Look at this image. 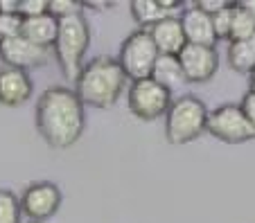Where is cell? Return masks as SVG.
Masks as SVG:
<instances>
[{
  "label": "cell",
  "instance_id": "obj_4",
  "mask_svg": "<svg viewBox=\"0 0 255 223\" xmlns=\"http://www.w3.org/2000/svg\"><path fill=\"white\" fill-rule=\"evenodd\" d=\"M208 108L194 95H183L172 102L165 113V138L169 145H188L208 129Z\"/></svg>",
  "mask_w": 255,
  "mask_h": 223
},
{
  "label": "cell",
  "instance_id": "obj_17",
  "mask_svg": "<svg viewBox=\"0 0 255 223\" xmlns=\"http://www.w3.org/2000/svg\"><path fill=\"white\" fill-rule=\"evenodd\" d=\"M228 63L235 73L251 74L255 70V34L228 45Z\"/></svg>",
  "mask_w": 255,
  "mask_h": 223
},
{
  "label": "cell",
  "instance_id": "obj_22",
  "mask_svg": "<svg viewBox=\"0 0 255 223\" xmlns=\"http://www.w3.org/2000/svg\"><path fill=\"white\" fill-rule=\"evenodd\" d=\"M84 2H77V0H50L48 11L54 16V18H66V16L72 14H82Z\"/></svg>",
  "mask_w": 255,
  "mask_h": 223
},
{
  "label": "cell",
  "instance_id": "obj_20",
  "mask_svg": "<svg viewBox=\"0 0 255 223\" xmlns=\"http://www.w3.org/2000/svg\"><path fill=\"white\" fill-rule=\"evenodd\" d=\"M23 27V16L20 14H9V11H0V43L9 41L20 34Z\"/></svg>",
  "mask_w": 255,
  "mask_h": 223
},
{
  "label": "cell",
  "instance_id": "obj_11",
  "mask_svg": "<svg viewBox=\"0 0 255 223\" xmlns=\"http://www.w3.org/2000/svg\"><path fill=\"white\" fill-rule=\"evenodd\" d=\"M181 25H183L185 41H188L190 45L215 48L217 34H215V25H212V16L206 14L197 2L188 5V9L181 14Z\"/></svg>",
  "mask_w": 255,
  "mask_h": 223
},
{
  "label": "cell",
  "instance_id": "obj_27",
  "mask_svg": "<svg viewBox=\"0 0 255 223\" xmlns=\"http://www.w3.org/2000/svg\"><path fill=\"white\" fill-rule=\"evenodd\" d=\"M249 86H251L249 90H251V92H255V70L249 74Z\"/></svg>",
  "mask_w": 255,
  "mask_h": 223
},
{
  "label": "cell",
  "instance_id": "obj_3",
  "mask_svg": "<svg viewBox=\"0 0 255 223\" xmlns=\"http://www.w3.org/2000/svg\"><path fill=\"white\" fill-rule=\"evenodd\" d=\"M88 45H91V25H88L84 11L59 18V32L52 50L66 81H77L84 68V57H86Z\"/></svg>",
  "mask_w": 255,
  "mask_h": 223
},
{
  "label": "cell",
  "instance_id": "obj_18",
  "mask_svg": "<svg viewBox=\"0 0 255 223\" xmlns=\"http://www.w3.org/2000/svg\"><path fill=\"white\" fill-rule=\"evenodd\" d=\"M253 34H255V18L240 5V2H235V5H233L231 36H228V41H231V43H235V41L251 39Z\"/></svg>",
  "mask_w": 255,
  "mask_h": 223
},
{
  "label": "cell",
  "instance_id": "obj_28",
  "mask_svg": "<svg viewBox=\"0 0 255 223\" xmlns=\"http://www.w3.org/2000/svg\"><path fill=\"white\" fill-rule=\"evenodd\" d=\"M29 223H36V221H29Z\"/></svg>",
  "mask_w": 255,
  "mask_h": 223
},
{
  "label": "cell",
  "instance_id": "obj_6",
  "mask_svg": "<svg viewBox=\"0 0 255 223\" xmlns=\"http://www.w3.org/2000/svg\"><path fill=\"white\" fill-rule=\"evenodd\" d=\"M127 102H129V111L133 113L138 120L142 122H154L163 117L172 106V90L160 86L154 79H140V81H131L129 92H127Z\"/></svg>",
  "mask_w": 255,
  "mask_h": 223
},
{
  "label": "cell",
  "instance_id": "obj_12",
  "mask_svg": "<svg viewBox=\"0 0 255 223\" xmlns=\"http://www.w3.org/2000/svg\"><path fill=\"white\" fill-rule=\"evenodd\" d=\"M32 77L18 68L2 66L0 68V104L2 106H20L32 97Z\"/></svg>",
  "mask_w": 255,
  "mask_h": 223
},
{
  "label": "cell",
  "instance_id": "obj_25",
  "mask_svg": "<svg viewBox=\"0 0 255 223\" xmlns=\"http://www.w3.org/2000/svg\"><path fill=\"white\" fill-rule=\"evenodd\" d=\"M199 7H201L203 11H206V14H217V11L219 9H224V7L228 5V0H199L197 2Z\"/></svg>",
  "mask_w": 255,
  "mask_h": 223
},
{
  "label": "cell",
  "instance_id": "obj_26",
  "mask_svg": "<svg viewBox=\"0 0 255 223\" xmlns=\"http://www.w3.org/2000/svg\"><path fill=\"white\" fill-rule=\"evenodd\" d=\"M240 5L244 7V9L249 11V14H251V16H253V18H255V0H242Z\"/></svg>",
  "mask_w": 255,
  "mask_h": 223
},
{
  "label": "cell",
  "instance_id": "obj_16",
  "mask_svg": "<svg viewBox=\"0 0 255 223\" xmlns=\"http://www.w3.org/2000/svg\"><path fill=\"white\" fill-rule=\"evenodd\" d=\"M151 79L158 81L160 86H165L167 90H174V88H181L183 83H188L183 70H181V63H178V57H165V54H160L158 61H156Z\"/></svg>",
  "mask_w": 255,
  "mask_h": 223
},
{
  "label": "cell",
  "instance_id": "obj_23",
  "mask_svg": "<svg viewBox=\"0 0 255 223\" xmlns=\"http://www.w3.org/2000/svg\"><path fill=\"white\" fill-rule=\"evenodd\" d=\"M48 5H50V0H18V14L23 18L48 14Z\"/></svg>",
  "mask_w": 255,
  "mask_h": 223
},
{
  "label": "cell",
  "instance_id": "obj_2",
  "mask_svg": "<svg viewBox=\"0 0 255 223\" xmlns=\"http://www.w3.org/2000/svg\"><path fill=\"white\" fill-rule=\"evenodd\" d=\"M127 74L118 59L113 57H95L84 63L82 73L75 81V92L84 106L93 108H111L120 99L127 88Z\"/></svg>",
  "mask_w": 255,
  "mask_h": 223
},
{
  "label": "cell",
  "instance_id": "obj_1",
  "mask_svg": "<svg viewBox=\"0 0 255 223\" xmlns=\"http://www.w3.org/2000/svg\"><path fill=\"white\" fill-rule=\"evenodd\" d=\"M36 131L54 149H68L82 138L86 126L84 104L75 88L50 86L36 102Z\"/></svg>",
  "mask_w": 255,
  "mask_h": 223
},
{
  "label": "cell",
  "instance_id": "obj_14",
  "mask_svg": "<svg viewBox=\"0 0 255 223\" xmlns=\"http://www.w3.org/2000/svg\"><path fill=\"white\" fill-rule=\"evenodd\" d=\"M183 5L178 0H135L131 2V16L140 29H149L167 16H174V9Z\"/></svg>",
  "mask_w": 255,
  "mask_h": 223
},
{
  "label": "cell",
  "instance_id": "obj_5",
  "mask_svg": "<svg viewBox=\"0 0 255 223\" xmlns=\"http://www.w3.org/2000/svg\"><path fill=\"white\" fill-rule=\"evenodd\" d=\"M158 50L151 41L147 29H135L122 41L118 63L122 66L129 81H140V79H149L154 73V66L158 61Z\"/></svg>",
  "mask_w": 255,
  "mask_h": 223
},
{
  "label": "cell",
  "instance_id": "obj_7",
  "mask_svg": "<svg viewBox=\"0 0 255 223\" xmlns=\"http://www.w3.org/2000/svg\"><path fill=\"white\" fill-rule=\"evenodd\" d=\"M208 133L226 145H242L255 140V129L246 120L240 104H222L208 113Z\"/></svg>",
  "mask_w": 255,
  "mask_h": 223
},
{
  "label": "cell",
  "instance_id": "obj_13",
  "mask_svg": "<svg viewBox=\"0 0 255 223\" xmlns=\"http://www.w3.org/2000/svg\"><path fill=\"white\" fill-rule=\"evenodd\" d=\"M154 41L158 54H165V57H178L181 50L188 45L183 34V25H181V16H167L160 23H156L154 27L147 29Z\"/></svg>",
  "mask_w": 255,
  "mask_h": 223
},
{
  "label": "cell",
  "instance_id": "obj_15",
  "mask_svg": "<svg viewBox=\"0 0 255 223\" xmlns=\"http://www.w3.org/2000/svg\"><path fill=\"white\" fill-rule=\"evenodd\" d=\"M57 32H59V18H54L50 11L41 16H32V18H23V27H20V34L25 39L45 50H50L54 45Z\"/></svg>",
  "mask_w": 255,
  "mask_h": 223
},
{
  "label": "cell",
  "instance_id": "obj_21",
  "mask_svg": "<svg viewBox=\"0 0 255 223\" xmlns=\"http://www.w3.org/2000/svg\"><path fill=\"white\" fill-rule=\"evenodd\" d=\"M233 5L235 2H228L224 9H219L217 14H212V25H215V34L217 41H228L231 36V16H233Z\"/></svg>",
  "mask_w": 255,
  "mask_h": 223
},
{
  "label": "cell",
  "instance_id": "obj_8",
  "mask_svg": "<svg viewBox=\"0 0 255 223\" xmlns=\"http://www.w3.org/2000/svg\"><path fill=\"white\" fill-rule=\"evenodd\" d=\"M20 212L29 219V221L43 223L45 219L54 217L57 210L61 208V189L50 180H36V183L27 185L25 192L20 194Z\"/></svg>",
  "mask_w": 255,
  "mask_h": 223
},
{
  "label": "cell",
  "instance_id": "obj_19",
  "mask_svg": "<svg viewBox=\"0 0 255 223\" xmlns=\"http://www.w3.org/2000/svg\"><path fill=\"white\" fill-rule=\"evenodd\" d=\"M20 201L14 192L0 189V223H20Z\"/></svg>",
  "mask_w": 255,
  "mask_h": 223
},
{
  "label": "cell",
  "instance_id": "obj_10",
  "mask_svg": "<svg viewBox=\"0 0 255 223\" xmlns=\"http://www.w3.org/2000/svg\"><path fill=\"white\" fill-rule=\"evenodd\" d=\"M0 59L9 68H18L29 73V70L41 68V66L48 63V50L27 41L23 34H18L14 39L0 43Z\"/></svg>",
  "mask_w": 255,
  "mask_h": 223
},
{
  "label": "cell",
  "instance_id": "obj_24",
  "mask_svg": "<svg viewBox=\"0 0 255 223\" xmlns=\"http://www.w3.org/2000/svg\"><path fill=\"white\" fill-rule=\"evenodd\" d=\"M240 106H242V111H244V115H246V120L251 122V126L255 129V92H246L244 97H242V102H240Z\"/></svg>",
  "mask_w": 255,
  "mask_h": 223
},
{
  "label": "cell",
  "instance_id": "obj_9",
  "mask_svg": "<svg viewBox=\"0 0 255 223\" xmlns=\"http://www.w3.org/2000/svg\"><path fill=\"white\" fill-rule=\"evenodd\" d=\"M178 63L188 83H206L219 70V54L215 48L188 43L178 54Z\"/></svg>",
  "mask_w": 255,
  "mask_h": 223
}]
</instances>
